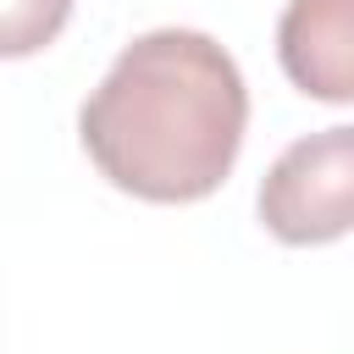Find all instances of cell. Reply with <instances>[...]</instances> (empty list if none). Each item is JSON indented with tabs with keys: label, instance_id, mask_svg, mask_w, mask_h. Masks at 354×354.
Listing matches in <instances>:
<instances>
[{
	"label": "cell",
	"instance_id": "1",
	"mask_svg": "<svg viewBox=\"0 0 354 354\" xmlns=\"http://www.w3.org/2000/svg\"><path fill=\"white\" fill-rule=\"evenodd\" d=\"M249 127L238 61L199 28L138 33L77 111L100 177L155 205H188L227 183Z\"/></svg>",
	"mask_w": 354,
	"mask_h": 354
},
{
	"label": "cell",
	"instance_id": "2",
	"mask_svg": "<svg viewBox=\"0 0 354 354\" xmlns=\"http://www.w3.org/2000/svg\"><path fill=\"white\" fill-rule=\"evenodd\" d=\"M254 205L266 232L293 249L354 232V127H321L288 144L260 177Z\"/></svg>",
	"mask_w": 354,
	"mask_h": 354
},
{
	"label": "cell",
	"instance_id": "3",
	"mask_svg": "<svg viewBox=\"0 0 354 354\" xmlns=\"http://www.w3.org/2000/svg\"><path fill=\"white\" fill-rule=\"evenodd\" d=\"M288 83L326 105H354V0H288L277 22Z\"/></svg>",
	"mask_w": 354,
	"mask_h": 354
},
{
	"label": "cell",
	"instance_id": "4",
	"mask_svg": "<svg viewBox=\"0 0 354 354\" xmlns=\"http://www.w3.org/2000/svg\"><path fill=\"white\" fill-rule=\"evenodd\" d=\"M72 0H6L0 6V55H33L61 33Z\"/></svg>",
	"mask_w": 354,
	"mask_h": 354
}]
</instances>
